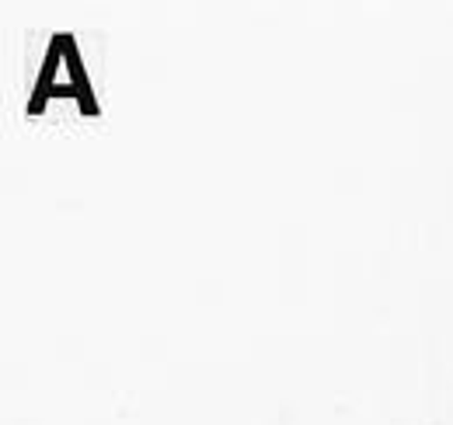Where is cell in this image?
Wrapping results in <instances>:
<instances>
[{
	"label": "cell",
	"mask_w": 453,
	"mask_h": 425,
	"mask_svg": "<svg viewBox=\"0 0 453 425\" xmlns=\"http://www.w3.org/2000/svg\"><path fill=\"white\" fill-rule=\"evenodd\" d=\"M50 98H70V102L81 105L84 115H102L91 77H88L81 50H77V39L70 32H57L50 39L39 77H35V88H32V98H28V115H42Z\"/></svg>",
	"instance_id": "cell-1"
}]
</instances>
